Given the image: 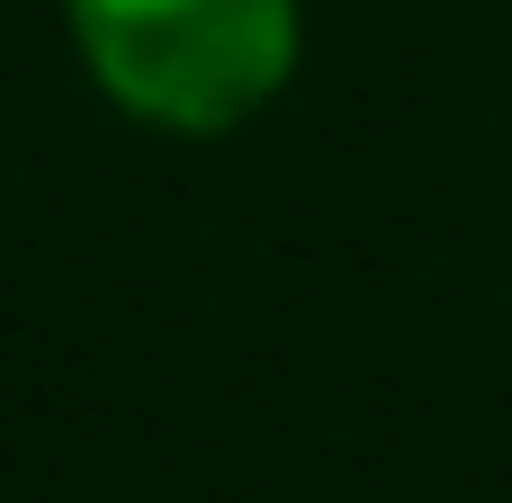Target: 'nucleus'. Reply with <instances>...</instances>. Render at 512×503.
<instances>
[{
  "label": "nucleus",
  "mask_w": 512,
  "mask_h": 503,
  "mask_svg": "<svg viewBox=\"0 0 512 503\" xmlns=\"http://www.w3.org/2000/svg\"><path fill=\"white\" fill-rule=\"evenodd\" d=\"M90 81L171 135H225L297 72V0H72Z\"/></svg>",
  "instance_id": "f257e3e1"
}]
</instances>
